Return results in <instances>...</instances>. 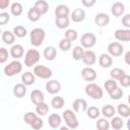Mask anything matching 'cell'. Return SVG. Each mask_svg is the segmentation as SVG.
Wrapping results in <instances>:
<instances>
[{
  "mask_svg": "<svg viewBox=\"0 0 130 130\" xmlns=\"http://www.w3.org/2000/svg\"><path fill=\"white\" fill-rule=\"evenodd\" d=\"M45 37H46V31L41 27H36L31 29V31L29 32L30 44L34 47H40L43 45Z\"/></svg>",
  "mask_w": 130,
  "mask_h": 130,
  "instance_id": "6da1fadb",
  "label": "cell"
},
{
  "mask_svg": "<svg viewBox=\"0 0 130 130\" xmlns=\"http://www.w3.org/2000/svg\"><path fill=\"white\" fill-rule=\"evenodd\" d=\"M85 93H86V95L90 96L93 100H101L103 98V95H104V90L96 83L89 82L85 86Z\"/></svg>",
  "mask_w": 130,
  "mask_h": 130,
  "instance_id": "7a4b0ae2",
  "label": "cell"
},
{
  "mask_svg": "<svg viewBox=\"0 0 130 130\" xmlns=\"http://www.w3.org/2000/svg\"><path fill=\"white\" fill-rule=\"evenodd\" d=\"M21 70H22V64H21L18 60H13V61H11V62L8 63V64L4 67V69H3L4 74H5L6 76H9V77L14 76V75H17L18 73L21 72Z\"/></svg>",
  "mask_w": 130,
  "mask_h": 130,
  "instance_id": "3957f363",
  "label": "cell"
},
{
  "mask_svg": "<svg viewBox=\"0 0 130 130\" xmlns=\"http://www.w3.org/2000/svg\"><path fill=\"white\" fill-rule=\"evenodd\" d=\"M63 119H64V121L66 123V126L69 129H75L79 125L77 117H76V115L74 114V112L72 110H69V109L65 110L63 112Z\"/></svg>",
  "mask_w": 130,
  "mask_h": 130,
  "instance_id": "277c9868",
  "label": "cell"
},
{
  "mask_svg": "<svg viewBox=\"0 0 130 130\" xmlns=\"http://www.w3.org/2000/svg\"><path fill=\"white\" fill-rule=\"evenodd\" d=\"M40 53L36 49H28L24 56V65L26 67H31L40 61Z\"/></svg>",
  "mask_w": 130,
  "mask_h": 130,
  "instance_id": "5b68a950",
  "label": "cell"
},
{
  "mask_svg": "<svg viewBox=\"0 0 130 130\" xmlns=\"http://www.w3.org/2000/svg\"><path fill=\"white\" fill-rule=\"evenodd\" d=\"M34 74L35 76L39 77V78H42V79H49L52 77L53 75V72L52 70L47 67V66H44V65H37L34 67Z\"/></svg>",
  "mask_w": 130,
  "mask_h": 130,
  "instance_id": "8992f818",
  "label": "cell"
},
{
  "mask_svg": "<svg viewBox=\"0 0 130 130\" xmlns=\"http://www.w3.org/2000/svg\"><path fill=\"white\" fill-rule=\"evenodd\" d=\"M95 43H96V37L92 32H85L80 38V44L81 47L83 48L90 49L95 45Z\"/></svg>",
  "mask_w": 130,
  "mask_h": 130,
  "instance_id": "52a82bcc",
  "label": "cell"
},
{
  "mask_svg": "<svg viewBox=\"0 0 130 130\" xmlns=\"http://www.w3.org/2000/svg\"><path fill=\"white\" fill-rule=\"evenodd\" d=\"M124 47L119 42H112L108 45V53L112 57H119L123 54Z\"/></svg>",
  "mask_w": 130,
  "mask_h": 130,
  "instance_id": "ba28073f",
  "label": "cell"
},
{
  "mask_svg": "<svg viewBox=\"0 0 130 130\" xmlns=\"http://www.w3.org/2000/svg\"><path fill=\"white\" fill-rule=\"evenodd\" d=\"M81 76L86 81H93L96 79L98 75H96V71L93 68H91L90 66H87L81 70Z\"/></svg>",
  "mask_w": 130,
  "mask_h": 130,
  "instance_id": "9c48e42d",
  "label": "cell"
},
{
  "mask_svg": "<svg viewBox=\"0 0 130 130\" xmlns=\"http://www.w3.org/2000/svg\"><path fill=\"white\" fill-rule=\"evenodd\" d=\"M81 60H82V62H83L85 65H87V66L93 65V64L96 62V56H95V53H94L93 51H91V50L84 51Z\"/></svg>",
  "mask_w": 130,
  "mask_h": 130,
  "instance_id": "30bf717a",
  "label": "cell"
},
{
  "mask_svg": "<svg viewBox=\"0 0 130 130\" xmlns=\"http://www.w3.org/2000/svg\"><path fill=\"white\" fill-rule=\"evenodd\" d=\"M115 39L117 41H121V42H129L130 41V29L129 28H119L115 30Z\"/></svg>",
  "mask_w": 130,
  "mask_h": 130,
  "instance_id": "8fae6325",
  "label": "cell"
},
{
  "mask_svg": "<svg viewBox=\"0 0 130 130\" xmlns=\"http://www.w3.org/2000/svg\"><path fill=\"white\" fill-rule=\"evenodd\" d=\"M46 90L51 94H56L61 90V84L59 81L52 79L46 83Z\"/></svg>",
  "mask_w": 130,
  "mask_h": 130,
  "instance_id": "7c38bea8",
  "label": "cell"
},
{
  "mask_svg": "<svg viewBox=\"0 0 130 130\" xmlns=\"http://www.w3.org/2000/svg\"><path fill=\"white\" fill-rule=\"evenodd\" d=\"M94 23L98 26H101V27L107 26L110 23V16L107 13H104V12L98 13L94 16Z\"/></svg>",
  "mask_w": 130,
  "mask_h": 130,
  "instance_id": "4fadbf2b",
  "label": "cell"
},
{
  "mask_svg": "<svg viewBox=\"0 0 130 130\" xmlns=\"http://www.w3.org/2000/svg\"><path fill=\"white\" fill-rule=\"evenodd\" d=\"M72 108L74 112L79 113V112H85L87 109V103L83 99H76L72 103Z\"/></svg>",
  "mask_w": 130,
  "mask_h": 130,
  "instance_id": "5bb4252c",
  "label": "cell"
},
{
  "mask_svg": "<svg viewBox=\"0 0 130 130\" xmlns=\"http://www.w3.org/2000/svg\"><path fill=\"white\" fill-rule=\"evenodd\" d=\"M9 53H10V56H11L13 59L17 60V59H19V58H21V57L23 56L24 50H23V47H22L21 45L16 44V45H13V46L10 48Z\"/></svg>",
  "mask_w": 130,
  "mask_h": 130,
  "instance_id": "9a60e30c",
  "label": "cell"
},
{
  "mask_svg": "<svg viewBox=\"0 0 130 130\" xmlns=\"http://www.w3.org/2000/svg\"><path fill=\"white\" fill-rule=\"evenodd\" d=\"M70 15H71L70 16L71 20L73 22H81L85 18V11L81 8H76L70 13Z\"/></svg>",
  "mask_w": 130,
  "mask_h": 130,
  "instance_id": "2e32d148",
  "label": "cell"
},
{
  "mask_svg": "<svg viewBox=\"0 0 130 130\" xmlns=\"http://www.w3.org/2000/svg\"><path fill=\"white\" fill-rule=\"evenodd\" d=\"M125 11V5L122 2H115L111 7V12L114 16L119 17L121 16Z\"/></svg>",
  "mask_w": 130,
  "mask_h": 130,
  "instance_id": "e0dca14e",
  "label": "cell"
},
{
  "mask_svg": "<svg viewBox=\"0 0 130 130\" xmlns=\"http://www.w3.org/2000/svg\"><path fill=\"white\" fill-rule=\"evenodd\" d=\"M99 64L101 65V67L103 68H109L112 64H113V59L112 56L106 53H103L100 58H99Z\"/></svg>",
  "mask_w": 130,
  "mask_h": 130,
  "instance_id": "ac0fdd59",
  "label": "cell"
},
{
  "mask_svg": "<svg viewBox=\"0 0 130 130\" xmlns=\"http://www.w3.org/2000/svg\"><path fill=\"white\" fill-rule=\"evenodd\" d=\"M30 101L35 105H37L39 103H42V102H45V95H44L43 91L40 90V89H34L30 92Z\"/></svg>",
  "mask_w": 130,
  "mask_h": 130,
  "instance_id": "d6986e66",
  "label": "cell"
},
{
  "mask_svg": "<svg viewBox=\"0 0 130 130\" xmlns=\"http://www.w3.org/2000/svg\"><path fill=\"white\" fill-rule=\"evenodd\" d=\"M48 122H49V125H50L51 128L56 129V128H59V127H60L61 122H62V118H61V116L58 115V114H51V115L49 116Z\"/></svg>",
  "mask_w": 130,
  "mask_h": 130,
  "instance_id": "ffe728a7",
  "label": "cell"
},
{
  "mask_svg": "<svg viewBox=\"0 0 130 130\" xmlns=\"http://www.w3.org/2000/svg\"><path fill=\"white\" fill-rule=\"evenodd\" d=\"M70 14V9L65 4H59L55 8V15L56 17H62V16H68Z\"/></svg>",
  "mask_w": 130,
  "mask_h": 130,
  "instance_id": "44dd1931",
  "label": "cell"
},
{
  "mask_svg": "<svg viewBox=\"0 0 130 130\" xmlns=\"http://www.w3.org/2000/svg\"><path fill=\"white\" fill-rule=\"evenodd\" d=\"M44 57L48 61H53L57 57V51L56 48L53 46H48L44 49Z\"/></svg>",
  "mask_w": 130,
  "mask_h": 130,
  "instance_id": "7402d4cb",
  "label": "cell"
},
{
  "mask_svg": "<svg viewBox=\"0 0 130 130\" xmlns=\"http://www.w3.org/2000/svg\"><path fill=\"white\" fill-rule=\"evenodd\" d=\"M26 93V85L23 83H17L13 87V94L16 98H23Z\"/></svg>",
  "mask_w": 130,
  "mask_h": 130,
  "instance_id": "603a6c76",
  "label": "cell"
},
{
  "mask_svg": "<svg viewBox=\"0 0 130 130\" xmlns=\"http://www.w3.org/2000/svg\"><path fill=\"white\" fill-rule=\"evenodd\" d=\"M34 7L41 13V15L47 13L48 10H49V4H48V2L45 1V0H38V1L35 3Z\"/></svg>",
  "mask_w": 130,
  "mask_h": 130,
  "instance_id": "cb8c5ba5",
  "label": "cell"
},
{
  "mask_svg": "<svg viewBox=\"0 0 130 130\" xmlns=\"http://www.w3.org/2000/svg\"><path fill=\"white\" fill-rule=\"evenodd\" d=\"M1 39L3 41L4 44L6 45H12L15 41V36L12 31L10 30H5V31H2V35H1Z\"/></svg>",
  "mask_w": 130,
  "mask_h": 130,
  "instance_id": "d4e9b609",
  "label": "cell"
},
{
  "mask_svg": "<svg viewBox=\"0 0 130 130\" xmlns=\"http://www.w3.org/2000/svg\"><path fill=\"white\" fill-rule=\"evenodd\" d=\"M70 23V19L68 16H62V17H56L55 19V24L58 28L63 29V28H67L69 26Z\"/></svg>",
  "mask_w": 130,
  "mask_h": 130,
  "instance_id": "484cf974",
  "label": "cell"
},
{
  "mask_svg": "<svg viewBox=\"0 0 130 130\" xmlns=\"http://www.w3.org/2000/svg\"><path fill=\"white\" fill-rule=\"evenodd\" d=\"M21 81H22V83L25 84V85H31V84H34L35 81H36V76H35L34 73H31V72H29V71L24 72V73H22V75H21Z\"/></svg>",
  "mask_w": 130,
  "mask_h": 130,
  "instance_id": "4316f807",
  "label": "cell"
},
{
  "mask_svg": "<svg viewBox=\"0 0 130 130\" xmlns=\"http://www.w3.org/2000/svg\"><path fill=\"white\" fill-rule=\"evenodd\" d=\"M101 114L105 116V118H112L116 114V109L112 105H106L102 108Z\"/></svg>",
  "mask_w": 130,
  "mask_h": 130,
  "instance_id": "83f0119b",
  "label": "cell"
},
{
  "mask_svg": "<svg viewBox=\"0 0 130 130\" xmlns=\"http://www.w3.org/2000/svg\"><path fill=\"white\" fill-rule=\"evenodd\" d=\"M49 112V106L48 104H46L45 102L39 103L36 105V113L39 116H45L46 114H48Z\"/></svg>",
  "mask_w": 130,
  "mask_h": 130,
  "instance_id": "f1b7e54d",
  "label": "cell"
},
{
  "mask_svg": "<svg viewBox=\"0 0 130 130\" xmlns=\"http://www.w3.org/2000/svg\"><path fill=\"white\" fill-rule=\"evenodd\" d=\"M86 114H87V117L88 118H90V119H92V120H94V119H98L99 118V116L101 115V111H100V109L98 108V107H95V106H91V107H87V109H86Z\"/></svg>",
  "mask_w": 130,
  "mask_h": 130,
  "instance_id": "f546056e",
  "label": "cell"
},
{
  "mask_svg": "<svg viewBox=\"0 0 130 130\" xmlns=\"http://www.w3.org/2000/svg\"><path fill=\"white\" fill-rule=\"evenodd\" d=\"M64 104H65V101H64V99H63L62 96H60V95L54 96V98L52 99V101H51V106H52L54 109H56V110L62 109L63 106H64Z\"/></svg>",
  "mask_w": 130,
  "mask_h": 130,
  "instance_id": "4dcf8cb0",
  "label": "cell"
},
{
  "mask_svg": "<svg viewBox=\"0 0 130 130\" xmlns=\"http://www.w3.org/2000/svg\"><path fill=\"white\" fill-rule=\"evenodd\" d=\"M22 11H23V7H22L21 3H19V2H14V3L11 4V6H10V12H11L12 15H14V16H19V15H21Z\"/></svg>",
  "mask_w": 130,
  "mask_h": 130,
  "instance_id": "1f68e13d",
  "label": "cell"
},
{
  "mask_svg": "<svg viewBox=\"0 0 130 130\" xmlns=\"http://www.w3.org/2000/svg\"><path fill=\"white\" fill-rule=\"evenodd\" d=\"M123 125H124V121H123V119L121 117H115V116L112 117V120L110 122V126L113 129L119 130V129H121L123 127Z\"/></svg>",
  "mask_w": 130,
  "mask_h": 130,
  "instance_id": "d6a6232c",
  "label": "cell"
},
{
  "mask_svg": "<svg viewBox=\"0 0 130 130\" xmlns=\"http://www.w3.org/2000/svg\"><path fill=\"white\" fill-rule=\"evenodd\" d=\"M41 16H42L41 13H40L35 7L29 8L28 11H27V18H28L30 21H32V22L38 21V20L41 18Z\"/></svg>",
  "mask_w": 130,
  "mask_h": 130,
  "instance_id": "836d02e7",
  "label": "cell"
},
{
  "mask_svg": "<svg viewBox=\"0 0 130 130\" xmlns=\"http://www.w3.org/2000/svg\"><path fill=\"white\" fill-rule=\"evenodd\" d=\"M117 112H118V114L120 116H122L124 118H128L130 116V108L126 104H120V105H118Z\"/></svg>",
  "mask_w": 130,
  "mask_h": 130,
  "instance_id": "e575fe53",
  "label": "cell"
},
{
  "mask_svg": "<svg viewBox=\"0 0 130 130\" xmlns=\"http://www.w3.org/2000/svg\"><path fill=\"white\" fill-rule=\"evenodd\" d=\"M12 32H13L14 36L17 37V38H23V37H25V36L27 35L26 28H25L24 26H22V25H16V26H14Z\"/></svg>",
  "mask_w": 130,
  "mask_h": 130,
  "instance_id": "d590c367",
  "label": "cell"
},
{
  "mask_svg": "<svg viewBox=\"0 0 130 130\" xmlns=\"http://www.w3.org/2000/svg\"><path fill=\"white\" fill-rule=\"evenodd\" d=\"M83 52H84L83 47H81V46H75L73 48V51H72V57H73V59L76 60V61L81 60L82 55H83Z\"/></svg>",
  "mask_w": 130,
  "mask_h": 130,
  "instance_id": "8d00e7d4",
  "label": "cell"
},
{
  "mask_svg": "<svg viewBox=\"0 0 130 130\" xmlns=\"http://www.w3.org/2000/svg\"><path fill=\"white\" fill-rule=\"evenodd\" d=\"M95 126L99 130H108L110 128V122L107 120V118H101L98 119Z\"/></svg>",
  "mask_w": 130,
  "mask_h": 130,
  "instance_id": "74e56055",
  "label": "cell"
},
{
  "mask_svg": "<svg viewBox=\"0 0 130 130\" xmlns=\"http://www.w3.org/2000/svg\"><path fill=\"white\" fill-rule=\"evenodd\" d=\"M125 74V71L122 69V68H114V69H112L111 70V72H110V76H111V78H113V79H117V80H119L123 75Z\"/></svg>",
  "mask_w": 130,
  "mask_h": 130,
  "instance_id": "f35d334b",
  "label": "cell"
},
{
  "mask_svg": "<svg viewBox=\"0 0 130 130\" xmlns=\"http://www.w3.org/2000/svg\"><path fill=\"white\" fill-rule=\"evenodd\" d=\"M104 86H105L106 91H107L108 93H110L112 90H114V89H115V88L118 86V83H117V81H116L115 79L111 78V79H108V80L105 82Z\"/></svg>",
  "mask_w": 130,
  "mask_h": 130,
  "instance_id": "ab89813d",
  "label": "cell"
},
{
  "mask_svg": "<svg viewBox=\"0 0 130 130\" xmlns=\"http://www.w3.org/2000/svg\"><path fill=\"white\" fill-rule=\"evenodd\" d=\"M71 45H72V42L67 40V39H62L60 42H59V48L61 51L63 52H67L71 49Z\"/></svg>",
  "mask_w": 130,
  "mask_h": 130,
  "instance_id": "60d3db41",
  "label": "cell"
},
{
  "mask_svg": "<svg viewBox=\"0 0 130 130\" xmlns=\"http://www.w3.org/2000/svg\"><path fill=\"white\" fill-rule=\"evenodd\" d=\"M123 89L122 88H120L119 86H117L114 90H112L110 93H109V95H110V98L112 99V100H120V99H122V96H123Z\"/></svg>",
  "mask_w": 130,
  "mask_h": 130,
  "instance_id": "b9f144b4",
  "label": "cell"
},
{
  "mask_svg": "<svg viewBox=\"0 0 130 130\" xmlns=\"http://www.w3.org/2000/svg\"><path fill=\"white\" fill-rule=\"evenodd\" d=\"M77 38H78V32H77L75 29L69 28V29H67V30L65 31V39H67V40L73 42V41L77 40Z\"/></svg>",
  "mask_w": 130,
  "mask_h": 130,
  "instance_id": "7bdbcfd3",
  "label": "cell"
},
{
  "mask_svg": "<svg viewBox=\"0 0 130 130\" xmlns=\"http://www.w3.org/2000/svg\"><path fill=\"white\" fill-rule=\"evenodd\" d=\"M37 114H35L34 112H27V113H25L24 114V116H23V120H24V122L27 124V125H30L31 124V122L37 118Z\"/></svg>",
  "mask_w": 130,
  "mask_h": 130,
  "instance_id": "ee69618b",
  "label": "cell"
},
{
  "mask_svg": "<svg viewBox=\"0 0 130 130\" xmlns=\"http://www.w3.org/2000/svg\"><path fill=\"white\" fill-rule=\"evenodd\" d=\"M43 125H44V122H43V120L39 117V116H37V118L31 122V124L29 125L32 129H35V130H39V129H41L42 127H43Z\"/></svg>",
  "mask_w": 130,
  "mask_h": 130,
  "instance_id": "f6af8a7d",
  "label": "cell"
},
{
  "mask_svg": "<svg viewBox=\"0 0 130 130\" xmlns=\"http://www.w3.org/2000/svg\"><path fill=\"white\" fill-rule=\"evenodd\" d=\"M119 82H120V84H121L123 87H128V86L130 85V76L125 73V74L119 79Z\"/></svg>",
  "mask_w": 130,
  "mask_h": 130,
  "instance_id": "bcb514c9",
  "label": "cell"
},
{
  "mask_svg": "<svg viewBox=\"0 0 130 130\" xmlns=\"http://www.w3.org/2000/svg\"><path fill=\"white\" fill-rule=\"evenodd\" d=\"M10 20V14L8 12L0 13V25H5Z\"/></svg>",
  "mask_w": 130,
  "mask_h": 130,
  "instance_id": "7dc6e473",
  "label": "cell"
},
{
  "mask_svg": "<svg viewBox=\"0 0 130 130\" xmlns=\"http://www.w3.org/2000/svg\"><path fill=\"white\" fill-rule=\"evenodd\" d=\"M8 60V51L5 48H0V63L3 64Z\"/></svg>",
  "mask_w": 130,
  "mask_h": 130,
  "instance_id": "c3c4849f",
  "label": "cell"
},
{
  "mask_svg": "<svg viewBox=\"0 0 130 130\" xmlns=\"http://www.w3.org/2000/svg\"><path fill=\"white\" fill-rule=\"evenodd\" d=\"M122 24L126 28H130V14H125L122 18Z\"/></svg>",
  "mask_w": 130,
  "mask_h": 130,
  "instance_id": "681fc988",
  "label": "cell"
},
{
  "mask_svg": "<svg viewBox=\"0 0 130 130\" xmlns=\"http://www.w3.org/2000/svg\"><path fill=\"white\" fill-rule=\"evenodd\" d=\"M81 3L84 7H92L96 3V0H81Z\"/></svg>",
  "mask_w": 130,
  "mask_h": 130,
  "instance_id": "f907efd6",
  "label": "cell"
},
{
  "mask_svg": "<svg viewBox=\"0 0 130 130\" xmlns=\"http://www.w3.org/2000/svg\"><path fill=\"white\" fill-rule=\"evenodd\" d=\"M10 4V0H0V9H6Z\"/></svg>",
  "mask_w": 130,
  "mask_h": 130,
  "instance_id": "816d5d0a",
  "label": "cell"
},
{
  "mask_svg": "<svg viewBox=\"0 0 130 130\" xmlns=\"http://www.w3.org/2000/svg\"><path fill=\"white\" fill-rule=\"evenodd\" d=\"M129 57H130V52L128 51L126 54H125V62H126V64H130V61H129Z\"/></svg>",
  "mask_w": 130,
  "mask_h": 130,
  "instance_id": "f5cc1de1",
  "label": "cell"
},
{
  "mask_svg": "<svg viewBox=\"0 0 130 130\" xmlns=\"http://www.w3.org/2000/svg\"><path fill=\"white\" fill-rule=\"evenodd\" d=\"M60 129H61V130H67V129H69V128H68L67 126H66V127H65V126H63V127H60Z\"/></svg>",
  "mask_w": 130,
  "mask_h": 130,
  "instance_id": "db71d44e",
  "label": "cell"
},
{
  "mask_svg": "<svg viewBox=\"0 0 130 130\" xmlns=\"http://www.w3.org/2000/svg\"><path fill=\"white\" fill-rule=\"evenodd\" d=\"M1 35H2V31H1V29H0V36H1Z\"/></svg>",
  "mask_w": 130,
  "mask_h": 130,
  "instance_id": "11a10c76",
  "label": "cell"
}]
</instances>
